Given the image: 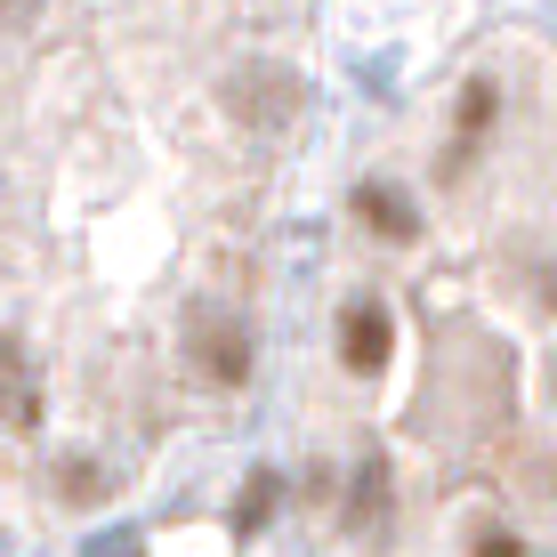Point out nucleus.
I'll return each mask as SVG.
<instances>
[{"label":"nucleus","mask_w":557,"mask_h":557,"mask_svg":"<svg viewBox=\"0 0 557 557\" xmlns=\"http://www.w3.org/2000/svg\"><path fill=\"white\" fill-rule=\"evenodd\" d=\"M186 363L210 380V388H243L251 380V323L243 315H195L186 323Z\"/></svg>","instance_id":"1"},{"label":"nucleus","mask_w":557,"mask_h":557,"mask_svg":"<svg viewBox=\"0 0 557 557\" xmlns=\"http://www.w3.org/2000/svg\"><path fill=\"white\" fill-rule=\"evenodd\" d=\"M226 113H235L243 129H283L299 113V82L283 65H243L235 82H226Z\"/></svg>","instance_id":"2"},{"label":"nucleus","mask_w":557,"mask_h":557,"mask_svg":"<svg viewBox=\"0 0 557 557\" xmlns=\"http://www.w3.org/2000/svg\"><path fill=\"white\" fill-rule=\"evenodd\" d=\"M388 348H396V323L380 299H356L348 315H339V356H348V372H388Z\"/></svg>","instance_id":"3"},{"label":"nucleus","mask_w":557,"mask_h":557,"mask_svg":"<svg viewBox=\"0 0 557 557\" xmlns=\"http://www.w3.org/2000/svg\"><path fill=\"white\" fill-rule=\"evenodd\" d=\"M388 502H396V485H388V460H363V469L348 476V533L380 542V533H388Z\"/></svg>","instance_id":"4"},{"label":"nucleus","mask_w":557,"mask_h":557,"mask_svg":"<svg viewBox=\"0 0 557 557\" xmlns=\"http://www.w3.org/2000/svg\"><path fill=\"white\" fill-rule=\"evenodd\" d=\"M41 420V380L16 339H0V429H33Z\"/></svg>","instance_id":"5"},{"label":"nucleus","mask_w":557,"mask_h":557,"mask_svg":"<svg viewBox=\"0 0 557 557\" xmlns=\"http://www.w3.org/2000/svg\"><path fill=\"white\" fill-rule=\"evenodd\" d=\"M356 219L372 226L380 243H412V235H420V210L396 195V186H380V178H363V186H356Z\"/></svg>","instance_id":"6"},{"label":"nucleus","mask_w":557,"mask_h":557,"mask_svg":"<svg viewBox=\"0 0 557 557\" xmlns=\"http://www.w3.org/2000/svg\"><path fill=\"white\" fill-rule=\"evenodd\" d=\"M493 113H502V89H493V82H469V89H460V153L493 129ZM460 153H453V162H460Z\"/></svg>","instance_id":"7"},{"label":"nucleus","mask_w":557,"mask_h":557,"mask_svg":"<svg viewBox=\"0 0 557 557\" xmlns=\"http://www.w3.org/2000/svg\"><path fill=\"white\" fill-rule=\"evenodd\" d=\"M469 557H525V533L502 525V517H476L469 525Z\"/></svg>","instance_id":"8"},{"label":"nucleus","mask_w":557,"mask_h":557,"mask_svg":"<svg viewBox=\"0 0 557 557\" xmlns=\"http://www.w3.org/2000/svg\"><path fill=\"white\" fill-rule=\"evenodd\" d=\"M275 502H283L275 469H259L251 485H243V502H235V525H243V533H259V525H267V509H275Z\"/></svg>","instance_id":"9"},{"label":"nucleus","mask_w":557,"mask_h":557,"mask_svg":"<svg viewBox=\"0 0 557 557\" xmlns=\"http://www.w3.org/2000/svg\"><path fill=\"white\" fill-rule=\"evenodd\" d=\"M57 493H65V502H98V493H106V476L73 460V469H65V485H57Z\"/></svg>","instance_id":"10"},{"label":"nucleus","mask_w":557,"mask_h":557,"mask_svg":"<svg viewBox=\"0 0 557 557\" xmlns=\"http://www.w3.org/2000/svg\"><path fill=\"white\" fill-rule=\"evenodd\" d=\"M33 9H41V0H0V33H25Z\"/></svg>","instance_id":"11"},{"label":"nucleus","mask_w":557,"mask_h":557,"mask_svg":"<svg viewBox=\"0 0 557 557\" xmlns=\"http://www.w3.org/2000/svg\"><path fill=\"white\" fill-rule=\"evenodd\" d=\"M89 557H146V549H138V533H106V542L89 549Z\"/></svg>","instance_id":"12"},{"label":"nucleus","mask_w":557,"mask_h":557,"mask_svg":"<svg viewBox=\"0 0 557 557\" xmlns=\"http://www.w3.org/2000/svg\"><path fill=\"white\" fill-rule=\"evenodd\" d=\"M549 307H557V283H549Z\"/></svg>","instance_id":"13"}]
</instances>
